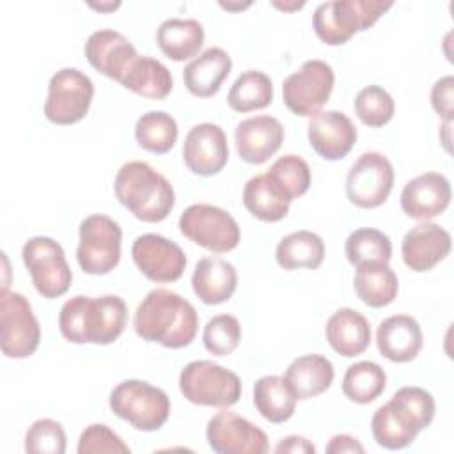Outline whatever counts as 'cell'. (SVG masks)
Listing matches in <instances>:
<instances>
[{
  "label": "cell",
  "mask_w": 454,
  "mask_h": 454,
  "mask_svg": "<svg viewBox=\"0 0 454 454\" xmlns=\"http://www.w3.org/2000/svg\"><path fill=\"white\" fill-rule=\"evenodd\" d=\"M121 5V2H110V4H90V7L92 9H96V11H103V12H110V11H115L117 7Z\"/></svg>",
  "instance_id": "bcb514c9"
},
{
  "label": "cell",
  "mask_w": 454,
  "mask_h": 454,
  "mask_svg": "<svg viewBox=\"0 0 454 454\" xmlns=\"http://www.w3.org/2000/svg\"><path fill=\"white\" fill-rule=\"evenodd\" d=\"M110 410L138 431H158L170 415L168 395L142 380L121 381L108 399Z\"/></svg>",
  "instance_id": "8992f818"
},
{
  "label": "cell",
  "mask_w": 454,
  "mask_h": 454,
  "mask_svg": "<svg viewBox=\"0 0 454 454\" xmlns=\"http://www.w3.org/2000/svg\"><path fill=\"white\" fill-rule=\"evenodd\" d=\"M275 452L277 454H282V452H293V454H314L316 452V447L312 442H309L307 438L303 436H298V434H291V436H286L278 442V445L275 447Z\"/></svg>",
  "instance_id": "ee69618b"
},
{
  "label": "cell",
  "mask_w": 454,
  "mask_h": 454,
  "mask_svg": "<svg viewBox=\"0 0 454 454\" xmlns=\"http://www.w3.org/2000/svg\"><path fill=\"white\" fill-rule=\"evenodd\" d=\"M387 387L383 367L371 360H362L348 367L342 380L344 395L358 404H369L378 399Z\"/></svg>",
  "instance_id": "e575fe53"
},
{
  "label": "cell",
  "mask_w": 454,
  "mask_h": 454,
  "mask_svg": "<svg viewBox=\"0 0 454 454\" xmlns=\"http://www.w3.org/2000/svg\"><path fill=\"white\" fill-rule=\"evenodd\" d=\"M422 342L420 325L408 314H395L383 319L376 332L380 353L395 364L411 362L420 353Z\"/></svg>",
  "instance_id": "603a6c76"
},
{
  "label": "cell",
  "mask_w": 454,
  "mask_h": 454,
  "mask_svg": "<svg viewBox=\"0 0 454 454\" xmlns=\"http://www.w3.org/2000/svg\"><path fill=\"white\" fill-rule=\"evenodd\" d=\"M243 204L257 220L278 222L287 215L291 202L266 174H257L243 188Z\"/></svg>",
  "instance_id": "1f68e13d"
},
{
  "label": "cell",
  "mask_w": 454,
  "mask_h": 454,
  "mask_svg": "<svg viewBox=\"0 0 454 454\" xmlns=\"http://www.w3.org/2000/svg\"><path fill=\"white\" fill-rule=\"evenodd\" d=\"M310 147L325 160L335 161L348 156L356 142V128L353 121L339 112L326 110L310 117L307 126Z\"/></svg>",
  "instance_id": "ac0fdd59"
},
{
  "label": "cell",
  "mask_w": 454,
  "mask_h": 454,
  "mask_svg": "<svg viewBox=\"0 0 454 454\" xmlns=\"http://www.w3.org/2000/svg\"><path fill=\"white\" fill-rule=\"evenodd\" d=\"M394 186V167L381 153H364L346 176V195L362 209L381 206Z\"/></svg>",
  "instance_id": "5bb4252c"
},
{
  "label": "cell",
  "mask_w": 454,
  "mask_h": 454,
  "mask_svg": "<svg viewBox=\"0 0 454 454\" xmlns=\"http://www.w3.org/2000/svg\"><path fill=\"white\" fill-rule=\"evenodd\" d=\"M156 43L170 60L183 62L199 55L204 44V28L192 18H170L158 27Z\"/></svg>",
  "instance_id": "83f0119b"
},
{
  "label": "cell",
  "mask_w": 454,
  "mask_h": 454,
  "mask_svg": "<svg viewBox=\"0 0 454 454\" xmlns=\"http://www.w3.org/2000/svg\"><path fill=\"white\" fill-rule=\"evenodd\" d=\"M176 119L161 110H151L142 114L135 124L137 144L154 154L168 153L177 140Z\"/></svg>",
  "instance_id": "d590c367"
},
{
  "label": "cell",
  "mask_w": 454,
  "mask_h": 454,
  "mask_svg": "<svg viewBox=\"0 0 454 454\" xmlns=\"http://www.w3.org/2000/svg\"><path fill=\"white\" fill-rule=\"evenodd\" d=\"M275 259L284 270H316L325 259L323 239L310 231H296L280 239L275 250Z\"/></svg>",
  "instance_id": "d6a6232c"
},
{
  "label": "cell",
  "mask_w": 454,
  "mask_h": 454,
  "mask_svg": "<svg viewBox=\"0 0 454 454\" xmlns=\"http://www.w3.org/2000/svg\"><path fill=\"white\" fill-rule=\"evenodd\" d=\"M273 5L277 7V9H282V11H294V9H300V7H303L305 5V2H294V4H280V2H273Z\"/></svg>",
  "instance_id": "7dc6e473"
},
{
  "label": "cell",
  "mask_w": 454,
  "mask_h": 454,
  "mask_svg": "<svg viewBox=\"0 0 454 454\" xmlns=\"http://www.w3.org/2000/svg\"><path fill=\"white\" fill-rule=\"evenodd\" d=\"M23 262L32 277L35 291L48 300L66 294L71 287L73 273L64 248L48 236L30 238L21 250Z\"/></svg>",
  "instance_id": "ba28073f"
},
{
  "label": "cell",
  "mask_w": 454,
  "mask_h": 454,
  "mask_svg": "<svg viewBox=\"0 0 454 454\" xmlns=\"http://www.w3.org/2000/svg\"><path fill=\"white\" fill-rule=\"evenodd\" d=\"M119 83L147 99H165L174 87L170 71L160 60L147 55H138Z\"/></svg>",
  "instance_id": "f1b7e54d"
},
{
  "label": "cell",
  "mask_w": 454,
  "mask_h": 454,
  "mask_svg": "<svg viewBox=\"0 0 454 454\" xmlns=\"http://www.w3.org/2000/svg\"><path fill=\"white\" fill-rule=\"evenodd\" d=\"M78 454H98V452H121L129 454V447L105 424L87 426L78 440Z\"/></svg>",
  "instance_id": "b9f144b4"
},
{
  "label": "cell",
  "mask_w": 454,
  "mask_h": 454,
  "mask_svg": "<svg viewBox=\"0 0 454 454\" xmlns=\"http://www.w3.org/2000/svg\"><path fill=\"white\" fill-rule=\"evenodd\" d=\"M206 349L216 356L231 355L241 340V325L238 317L231 314H218L211 317L202 333Z\"/></svg>",
  "instance_id": "ab89813d"
},
{
  "label": "cell",
  "mask_w": 454,
  "mask_h": 454,
  "mask_svg": "<svg viewBox=\"0 0 454 454\" xmlns=\"http://www.w3.org/2000/svg\"><path fill=\"white\" fill-rule=\"evenodd\" d=\"M220 5L223 7V9H227V11H238V9H245V7H248L250 5V2H245V4H225V2H220Z\"/></svg>",
  "instance_id": "c3c4849f"
},
{
  "label": "cell",
  "mask_w": 454,
  "mask_h": 454,
  "mask_svg": "<svg viewBox=\"0 0 454 454\" xmlns=\"http://www.w3.org/2000/svg\"><path fill=\"white\" fill-rule=\"evenodd\" d=\"M133 326L138 337L170 349L186 348L197 335L195 307L170 289H153L138 303Z\"/></svg>",
  "instance_id": "6da1fadb"
},
{
  "label": "cell",
  "mask_w": 454,
  "mask_h": 454,
  "mask_svg": "<svg viewBox=\"0 0 454 454\" xmlns=\"http://www.w3.org/2000/svg\"><path fill=\"white\" fill-rule=\"evenodd\" d=\"M179 231L199 247L223 254L238 247L241 232L231 213L211 204H192L179 216Z\"/></svg>",
  "instance_id": "9c48e42d"
},
{
  "label": "cell",
  "mask_w": 454,
  "mask_h": 454,
  "mask_svg": "<svg viewBox=\"0 0 454 454\" xmlns=\"http://www.w3.org/2000/svg\"><path fill=\"white\" fill-rule=\"evenodd\" d=\"M284 378L298 399H312L330 388L335 371L326 356L310 353L294 358L287 365Z\"/></svg>",
  "instance_id": "4316f807"
},
{
  "label": "cell",
  "mask_w": 454,
  "mask_h": 454,
  "mask_svg": "<svg viewBox=\"0 0 454 454\" xmlns=\"http://www.w3.org/2000/svg\"><path fill=\"white\" fill-rule=\"evenodd\" d=\"M335 83L330 64L312 59L291 73L282 83V99L289 112L298 117H312L328 101Z\"/></svg>",
  "instance_id": "7c38bea8"
},
{
  "label": "cell",
  "mask_w": 454,
  "mask_h": 454,
  "mask_svg": "<svg viewBox=\"0 0 454 454\" xmlns=\"http://www.w3.org/2000/svg\"><path fill=\"white\" fill-rule=\"evenodd\" d=\"M231 69L232 60L229 53L222 48L211 46L184 67L183 82L193 96L211 98L220 90Z\"/></svg>",
  "instance_id": "484cf974"
},
{
  "label": "cell",
  "mask_w": 454,
  "mask_h": 454,
  "mask_svg": "<svg viewBox=\"0 0 454 454\" xmlns=\"http://www.w3.org/2000/svg\"><path fill=\"white\" fill-rule=\"evenodd\" d=\"M131 257L137 268L153 282H176L186 268L183 248L160 234H142L131 245Z\"/></svg>",
  "instance_id": "2e32d148"
},
{
  "label": "cell",
  "mask_w": 454,
  "mask_h": 454,
  "mask_svg": "<svg viewBox=\"0 0 454 454\" xmlns=\"http://www.w3.org/2000/svg\"><path fill=\"white\" fill-rule=\"evenodd\" d=\"M364 450H365L364 445L349 434H335V436H332V440L326 445L328 454H342V452H360L362 454Z\"/></svg>",
  "instance_id": "f6af8a7d"
},
{
  "label": "cell",
  "mask_w": 454,
  "mask_h": 454,
  "mask_svg": "<svg viewBox=\"0 0 454 454\" xmlns=\"http://www.w3.org/2000/svg\"><path fill=\"white\" fill-rule=\"evenodd\" d=\"M183 160L197 176L218 174L229 160V145L223 129L213 122L193 126L184 137Z\"/></svg>",
  "instance_id": "e0dca14e"
},
{
  "label": "cell",
  "mask_w": 454,
  "mask_h": 454,
  "mask_svg": "<svg viewBox=\"0 0 454 454\" xmlns=\"http://www.w3.org/2000/svg\"><path fill=\"white\" fill-rule=\"evenodd\" d=\"M66 431L51 419L35 420L25 433V450L30 454H64Z\"/></svg>",
  "instance_id": "60d3db41"
},
{
  "label": "cell",
  "mask_w": 454,
  "mask_h": 454,
  "mask_svg": "<svg viewBox=\"0 0 454 454\" xmlns=\"http://www.w3.org/2000/svg\"><path fill=\"white\" fill-rule=\"evenodd\" d=\"M266 176L277 184L284 197L291 202L301 197L310 186L309 163L298 154L280 156L266 172Z\"/></svg>",
  "instance_id": "74e56055"
},
{
  "label": "cell",
  "mask_w": 454,
  "mask_h": 454,
  "mask_svg": "<svg viewBox=\"0 0 454 454\" xmlns=\"http://www.w3.org/2000/svg\"><path fill=\"white\" fill-rule=\"evenodd\" d=\"M394 2L387 0H333L319 4L312 14L316 35L330 46L348 43L356 32L372 27Z\"/></svg>",
  "instance_id": "5b68a950"
},
{
  "label": "cell",
  "mask_w": 454,
  "mask_h": 454,
  "mask_svg": "<svg viewBox=\"0 0 454 454\" xmlns=\"http://www.w3.org/2000/svg\"><path fill=\"white\" fill-rule=\"evenodd\" d=\"M452 247L450 234L433 222H422L411 227L401 243L404 264L417 273L433 270L442 262Z\"/></svg>",
  "instance_id": "ffe728a7"
},
{
  "label": "cell",
  "mask_w": 454,
  "mask_h": 454,
  "mask_svg": "<svg viewBox=\"0 0 454 454\" xmlns=\"http://www.w3.org/2000/svg\"><path fill=\"white\" fill-rule=\"evenodd\" d=\"M122 231L106 215H90L80 223L76 259L89 275L110 273L121 261Z\"/></svg>",
  "instance_id": "30bf717a"
},
{
  "label": "cell",
  "mask_w": 454,
  "mask_h": 454,
  "mask_svg": "<svg viewBox=\"0 0 454 454\" xmlns=\"http://www.w3.org/2000/svg\"><path fill=\"white\" fill-rule=\"evenodd\" d=\"M85 57L101 74L121 82L131 62L138 57L135 46L121 34L110 28L96 30L85 41Z\"/></svg>",
  "instance_id": "7402d4cb"
},
{
  "label": "cell",
  "mask_w": 454,
  "mask_h": 454,
  "mask_svg": "<svg viewBox=\"0 0 454 454\" xmlns=\"http://www.w3.org/2000/svg\"><path fill=\"white\" fill-rule=\"evenodd\" d=\"M206 438L218 454H264L268 450L266 433L229 410L209 419Z\"/></svg>",
  "instance_id": "9a60e30c"
},
{
  "label": "cell",
  "mask_w": 454,
  "mask_h": 454,
  "mask_svg": "<svg viewBox=\"0 0 454 454\" xmlns=\"http://www.w3.org/2000/svg\"><path fill=\"white\" fill-rule=\"evenodd\" d=\"M399 291V280L388 262H364L356 266L355 293L369 307L380 309L392 303Z\"/></svg>",
  "instance_id": "f546056e"
},
{
  "label": "cell",
  "mask_w": 454,
  "mask_h": 454,
  "mask_svg": "<svg viewBox=\"0 0 454 454\" xmlns=\"http://www.w3.org/2000/svg\"><path fill=\"white\" fill-rule=\"evenodd\" d=\"M434 399L420 387H401L388 403L381 404L371 420L378 445L397 450L408 447L434 419Z\"/></svg>",
  "instance_id": "3957f363"
},
{
  "label": "cell",
  "mask_w": 454,
  "mask_h": 454,
  "mask_svg": "<svg viewBox=\"0 0 454 454\" xmlns=\"http://www.w3.org/2000/svg\"><path fill=\"white\" fill-rule=\"evenodd\" d=\"M234 140L243 161L261 165L280 149L284 142V126L271 115L248 117L236 126Z\"/></svg>",
  "instance_id": "44dd1931"
},
{
  "label": "cell",
  "mask_w": 454,
  "mask_h": 454,
  "mask_svg": "<svg viewBox=\"0 0 454 454\" xmlns=\"http://www.w3.org/2000/svg\"><path fill=\"white\" fill-rule=\"evenodd\" d=\"M179 390L193 404L229 408L241 397V380L211 360H193L179 374Z\"/></svg>",
  "instance_id": "52a82bcc"
},
{
  "label": "cell",
  "mask_w": 454,
  "mask_h": 454,
  "mask_svg": "<svg viewBox=\"0 0 454 454\" xmlns=\"http://www.w3.org/2000/svg\"><path fill=\"white\" fill-rule=\"evenodd\" d=\"M273 101V83L262 71L248 69L241 73L227 94V103L234 112H252L266 108Z\"/></svg>",
  "instance_id": "836d02e7"
},
{
  "label": "cell",
  "mask_w": 454,
  "mask_h": 454,
  "mask_svg": "<svg viewBox=\"0 0 454 454\" xmlns=\"http://www.w3.org/2000/svg\"><path fill=\"white\" fill-rule=\"evenodd\" d=\"M344 250L353 266H360L364 262H388L392 257L390 238L371 227L353 231L346 239Z\"/></svg>",
  "instance_id": "8d00e7d4"
},
{
  "label": "cell",
  "mask_w": 454,
  "mask_h": 454,
  "mask_svg": "<svg viewBox=\"0 0 454 454\" xmlns=\"http://www.w3.org/2000/svg\"><path fill=\"white\" fill-rule=\"evenodd\" d=\"M114 192L117 200L135 218L147 223L165 220L176 204L174 188L168 179L145 161L124 163L115 176Z\"/></svg>",
  "instance_id": "277c9868"
},
{
  "label": "cell",
  "mask_w": 454,
  "mask_h": 454,
  "mask_svg": "<svg viewBox=\"0 0 454 454\" xmlns=\"http://www.w3.org/2000/svg\"><path fill=\"white\" fill-rule=\"evenodd\" d=\"M298 397L284 376H262L254 385V404L271 424H282L294 413Z\"/></svg>",
  "instance_id": "4dcf8cb0"
},
{
  "label": "cell",
  "mask_w": 454,
  "mask_h": 454,
  "mask_svg": "<svg viewBox=\"0 0 454 454\" xmlns=\"http://www.w3.org/2000/svg\"><path fill=\"white\" fill-rule=\"evenodd\" d=\"M452 190L443 174L426 172L410 179L401 192V207L406 216L427 222L442 215L450 204Z\"/></svg>",
  "instance_id": "d6986e66"
},
{
  "label": "cell",
  "mask_w": 454,
  "mask_h": 454,
  "mask_svg": "<svg viewBox=\"0 0 454 454\" xmlns=\"http://www.w3.org/2000/svg\"><path fill=\"white\" fill-rule=\"evenodd\" d=\"M238 286L236 268L222 257H202L193 270L192 287L206 305L227 301Z\"/></svg>",
  "instance_id": "d4e9b609"
},
{
  "label": "cell",
  "mask_w": 454,
  "mask_h": 454,
  "mask_svg": "<svg viewBox=\"0 0 454 454\" xmlns=\"http://www.w3.org/2000/svg\"><path fill=\"white\" fill-rule=\"evenodd\" d=\"M92 96V80L76 67H64L50 78L44 115L59 126L74 124L87 115Z\"/></svg>",
  "instance_id": "4fadbf2b"
},
{
  "label": "cell",
  "mask_w": 454,
  "mask_h": 454,
  "mask_svg": "<svg viewBox=\"0 0 454 454\" xmlns=\"http://www.w3.org/2000/svg\"><path fill=\"white\" fill-rule=\"evenodd\" d=\"M128 307L121 296L76 294L59 312V330L73 344H112L124 332Z\"/></svg>",
  "instance_id": "7a4b0ae2"
},
{
  "label": "cell",
  "mask_w": 454,
  "mask_h": 454,
  "mask_svg": "<svg viewBox=\"0 0 454 454\" xmlns=\"http://www.w3.org/2000/svg\"><path fill=\"white\" fill-rule=\"evenodd\" d=\"M395 112L392 96L380 85L364 87L355 98V114L369 128L385 126Z\"/></svg>",
  "instance_id": "f35d334b"
},
{
  "label": "cell",
  "mask_w": 454,
  "mask_h": 454,
  "mask_svg": "<svg viewBox=\"0 0 454 454\" xmlns=\"http://www.w3.org/2000/svg\"><path fill=\"white\" fill-rule=\"evenodd\" d=\"M431 105L434 112L445 121L452 122L454 114V78L450 74L434 82L431 89Z\"/></svg>",
  "instance_id": "7bdbcfd3"
},
{
  "label": "cell",
  "mask_w": 454,
  "mask_h": 454,
  "mask_svg": "<svg viewBox=\"0 0 454 454\" xmlns=\"http://www.w3.org/2000/svg\"><path fill=\"white\" fill-rule=\"evenodd\" d=\"M0 348L9 358H27L41 342V326L30 301L14 291L0 293Z\"/></svg>",
  "instance_id": "8fae6325"
},
{
  "label": "cell",
  "mask_w": 454,
  "mask_h": 454,
  "mask_svg": "<svg viewBox=\"0 0 454 454\" xmlns=\"http://www.w3.org/2000/svg\"><path fill=\"white\" fill-rule=\"evenodd\" d=\"M325 335L335 353L351 358L362 355L369 348L371 325L358 310L342 307L326 321Z\"/></svg>",
  "instance_id": "cb8c5ba5"
}]
</instances>
